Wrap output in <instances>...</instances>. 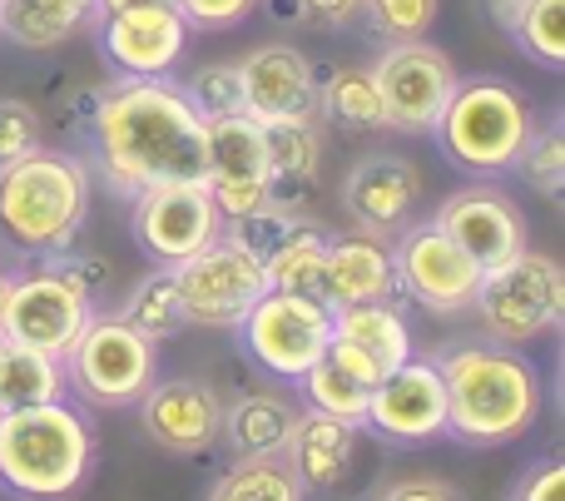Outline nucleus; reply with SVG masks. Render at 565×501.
Segmentation results:
<instances>
[{"label":"nucleus","mask_w":565,"mask_h":501,"mask_svg":"<svg viewBox=\"0 0 565 501\" xmlns=\"http://www.w3.org/2000/svg\"><path fill=\"white\" fill-rule=\"evenodd\" d=\"M89 174L115 199H135L154 184H204L209 174V119L189 105L174 75L95 85L85 125Z\"/></svg>","instance_id":"f257e3e1"},{"label":"nucleus","mask_w":565,"mask_h":501,"mask_svg":"<svg viewBox=\"0 0 565 501\" xmlns=\"http://www.w3.org/2000/svg\"><path fill=\"white\" fill-rule=\"evenodd\" d=\"M447 387V437L461 447H507L541 423L546 387L526 353L507 343H451L437 358Z\"/></svg>","instance_id":"f03ea898"},{"label":"nucleus","mask_w":565,"mask_h":501,"mask_svg":"<svg viewBox=\"0 0 565 501\" xmlns=\"http://www.w3.org/2000/svg\"><path fill=\"white\" fill-rule=\"evenodd\" d=\"M89 224V164L70 149L35 145L0 164V248L20 264L79 244Z\"/></svg>","instance_id":"7ed1b4c3"},{"label":"nucleus","mask_w":565,"mask_h":501,"mask_svg":"<svg viewBox=\"0 0 565 501\" xmlns=\"http://www.w3.org/2000/svg\"><path fill=\"white\" fill-rule=\"evenodd\" d=\"M95 472L89 413L65 397L0 417V487L25 501H70Z\"/></svg>","instance_id":"20e7f679"},{"label":"nucleus","mask_w":565,"mask_h":501,"mask_svg":"<svg viewBox=\"0 0 565 501\" xmlns=\"http://www.w3.org/2000/svg\"><path fill=\"white\" fill-rule=\"evenodd\" d=\"M531 129H536V115L511 79L471 75L457 79L431 135H437L441 159L457 164L461 174L501 179L516 169V154L526 149Z\"/></svg>","instance_id":"39448f33"},{"label":"nucleus","mask_w":565,"mask_h":501,"mask_svg":"<svg viewBox=\"0 0 565 501\" xmlns=\"http://www.w3.org/2000/svg\"><path fill=\"white\" fill-rule=\"evenodd\" d=\"M471 308L491 343L526 348L565 323V268L551 254L521 248L516 258L481 274Z\"/></svg>","instance_id":"423d86ee"},{"label":"nucleus","mask_w":565,"mask_h":501,"mask_svg":"<svg viewBox=\"0 0 565 501\" xmlns=\"http://www.w3.org/2000/svg\"><path fill=\"white\" fill-rule=\"evenodd\" d=\"M60 373L65 387H75V397H85L89 407H135L159 377V343H149L119 313L95 308L60 358Z\"/></svg>","instance_id":"0eeeda50"},{"label":"nucleus","mask_w":565,"mask_h":501,"mask_svg":"<svg viewBox=\"0 0 565 501\" xmlns=\"http://www.w3.org/2000/svg\"><path fill=\"white\" fill-rule=\"evenodd\" d=\"M234 333H238V343H244V353L254 358L264 373L298 383V377L328 353L332 308L322 303V298L268 288V294L244 313V323H238Z\"/></svg>","instance_id":"6e6552de"},{"label":"nucleus","mask_w":565,"mask_h":501,"mask_svg":"<svg viewBox=\"0 0 565 501\" xmlns=\"http://www.w3.org/2000/svg\"><path fill=\"white\" fill-rule=\"evenodd\" d=\"M367 70H372V79H377L387 129H397V135H431L451 99V89H457V79H461L451 55L431 45L427 35L382 45V55L372 60Z\"/></svg>","instance_id":"1a4fd4ad"},{"label":"nucleus","mask_w":565,"mask_h":501,"mask_svg":"<svg viewBox=\"0 0 565 501\" xmlns=\"http://www.w3.org/2000/svg\"><path fill=\"white\" fill-rule=\"evenodd\" d=\"M169 274H174V288L184 298L189 328H238L248 308L268 294L264 258H254L224 234L199 254H189L184 264H174Z\"/></svg>","instance_id":"9d476101"},{"label":"nucleus","mask_w":565,"mask_h":501,"mask_svg":"<svg viewBox=\"0 0 565 501\" xmlns=\"http://www.w3.org/2000/svg\"><path fill=\"white\" fill-rule=\"evenodd\" d=\"M392 268H397V294H407L412 303H422L427 313H441V318L467 313L481 288V274H487L431 218L402 228L397 244H392Z\"/></svg>","instance_id":"9b49d317"},{"label":"nucleus","mask_w":565,"mask_h":501,"mask_svg":"<svg viewBox=\"0 0 565 501\" xmlns=\"http://www.w3.org/2000/svg\"><path fill=\"white\" fill-rule=\"evenodd\" d=\"M95 313V298L70 288L45 264H20L6 284V308H0V338L25 343L35 353L65 358V348L79 338V328Z\"/></svg>","instance_id":"f8f14e48"},{"label":"nucleus","mask_w":565,"mask_h":501,"mask_svg":"<svg viewBox=\"0 0 565 501\" xmlns=\"http://www.w3.org/2000/svg\"><path fill=\"white\" fill-rule=\"evenodd\" d=\"M129 234L154 258V268H174L224 234V214L209 199V184H154L129 199Z\"/></svg>","instance_id":"ddd939ff"},{"label":"nucleus","mask_w":565,"mask_h":501,"mask_svg":"<svg viewBox=\"0 0 565 501\" xmlns=\"http://www.w3.org/2000/svg\"><path fill=\"white\" fill-rule=\"evenodd\" d=\"M95 40H99V55L115 75H129V79H164L179 70L189 50V20L179 15L169 0L159 6H135V10H119V15H99L95 25Z\"/></svg>","instance_id":"4468645a"},{"label":"nucleus","mask_w":565,"mask_h":501,"mask_svg":"<svg viewBox=\"0 0 565 501\" xmlns=\"http://www.w3.org/2000/svg\"><path fill=\"white\" fill-rule=\"evenodd\" d=\"M362 427H372L387 443H437L447 437V387H441V373L431 358L412 353L402 367H392L367 397V417Z\"/></svg>","instance_id":"2eb2a0df"},{"label":"nucleus","mask_w":565,"mask_h":501,"mask_svg":"<svg viewBox=\"0 0 565 501\" xmlns=\"http://www.w3.org/2000/svg\"><path fill=\"white\" fill-rule=\"evenodd\" d=\"M431 224L457 238L481 268H497L507 258H516L531 238L526 214L516 209V199L507 189H497V179H477V184L447 194L441 209L431 214Z\"/></svg>","instance_id":"dca6fc26"},{"label":"nucleus","mask_w":565,"mask_h":501,"mask_svg":"<svg viewBox=\"0 0 565 501\" xmlns=\"http://www.w3.org/2000/svg\"><path fill=\"white\" fill-rule=\"evenodd\" d=\"M209 199L224 218H244L254 209L274 204L268 199V149L264 125L254 115H224L209 119Z\"/></svg>","instance_id":"f3484780"},{"label":"nucleus","mask_w":565,"mask_h":501,"mask_svg":"<svg viewBox=\"0 0 565 501\" xmlns=\"http://www.w3.org/2000/svg\"><path fill=\"white\" fill-rule=\"evenodd\" d=\"M135 407L149 443L174 457H204L224 427V397L204 377H154Z\"/></svg>","instance_id":"a211bd4d"},{"label":"nucleus","mask_w":565,"mask_h":501,"mask_svg":"<svg viewBox=\"0 0 565 501\" xmlns=\"http://www.w3.org/2000/svg\"><path fill=\"white\" fill-rule=\"evenodd\" d=\"M422 204V169L407 154H367L342 179V209L362 234L397 238L407 224H417Z\"/></svg>","instance_id":"6ab92c4d"},{"label":"nucleus","mask_w":565,"mask_h":501,"mask_svg":"<svg viewBox=\"0 0 565 501\" xmlns=\"http://www.w3.org/2000/svg\"><path fill=\"white\" fill-rule=\"evenodd\" d=\"M328 358L367 387H377L392 367L407 363L412 328H407V313L397 308V298L392 303L338 308L332 313V333H328Z\"/></svg>","instance_id":"aec40b11"},{"label":"nucleus","mask_w":565,"mask_h":501,"mask_svg":"<svg viewBox=\"0 0 565 501\" xmlns=\"http://www.w3.org/2000/svg\"><path fill=\"white\" fill-rule=\"evenodd\" d=\"M238 75H244V115H254L258 125L318 109V65L288 40H268V45L248 50L238 60Z\"/></svg>","instance_id":"412c9836"},{"label":"nucleus","mask_w":565,"mask_h":501,"mask_svg":"<svg viewBox=\"0 0 565 501\" xmlns=\"http://www.w3.org/2000/svg\"><path fill=\"white\" fill-rule=\"evenodd\" d=\"M318 298L338 313V308L358 303H392L397 294V268H392V244L377 234H332L328 264H322Z\"/></svg>","instance_id":"4be33fe9"},{"label":"nucleus","mask_w":565,"mask_h":501,"mask_svg":"<svg viewBox=\"0 0 565 501\" xmlns=\"http://www.w3.org/2000/svg\"><path fill=\"white\" fill-rule=\"evenodd\" d=\"M358 443H362L358 423L302 407L288 433V447H282V462L298 472V482L308 492H342L352 467H358Z\"/></svg>","instance_id":"5701e85b"},{"label":"nucleus","mask_w":565,"mask_h":501,"mask_svg":"<svg viewBox=\"0 0 565 501\" xmlns=\"http://www.w3.org/2000/svg\"><path fill=\"white\" fill-rule=\"evenodd\" d=\"M264 149H268V199H274L278 209H292V214H298L302 199H308L312 184H318V169H322L318 115L264 125Z\"/></svg>","instance_id":"b1692460"},{"label":"nucleus","mask_w":565,"mask_h":501,"mask_svg":"<svg viewBox=\"0 0 565 501\" xmlns=\"http://www.w3.org/2000/svg\"><path fill=\"white\" fill-rule=\"evenodd\" d=\"M95 25V0H0V40L25 55H50Z\"/></svg>","instance_id":"393cba45"},{"label":"nucleus","mask_w":565,"mask_h":501,"mask_svg":"<svg viewBox=\"0 0 565 501\" xmlns=\"http://www.w3.org/2000/svg\"><path fill=\"white\" fill-rule=\"evenodd\" d=\"M298 413L302 407L288 393H238L234 403H224L218 437L228 443L234 457H282Z\"/></svg>","instance_id":"a878e982"},{"label":"nucleus","mask_w":565,"mask_h":501,"mask_svg":"<svg viewBox=\"0 0 565 501\" xmlns=\"http://www.w3.org/2000/svg\"><path fill=\"white\" fill-rule=\"evenodd\" d=\"M318 125H332L338 135H377L387 129L382 115L377 79L367 65H338L328 75H318Z\"/></svg>","instance_id":"bb28decb"},{"label":"nucleus","mask_w":565,"mask_h":501,"mask_svg":"<svg viewBox=\"0 0 565 501\" xmlns=\"http://www.w3.org/2000/svg\"><path fill=\"white\" fill-rule=\"evenodd\" d=\"M55 397H65L60 358L0 338V417L25 413V407H40V403H55Z\"/></svg>","instance_id":"cd10ccee"},{"label":"nucleus","mask_w":565,"mask_h":501,"mask_svg":"<svg viewBox=\"0 0 565 501\" xmlns=\"http://www.w3.org/2000/svg\"><path fill=\"white\" fill-rule=\"evenodd\" d=\"M328 244H332L328 228L298 214V224H292L288 234H282V244L264 258L268 288H278V294H308V298H318L322 264H328Z\"/></svg>","instance_id":"c85d7f7f"},{"label":"nucleus","mask_w":565,"mask_h":501,"mask_svg":"<svg viewBox=\"0 0 565 501\" xmlns=\"http://www.w3.org/2000/svg\"><path fill=\"white\" fill-rule=\"evenodd\" d=\"M119 318H125L129 328H139L149 343L179 338L189 328V313H184V298H179V288H174V274H169V268L145 274L135 288H129L125 303H119Z\"/></svg>","instance_id":"c756f323"},{"label":"nucleus","mask_w":565,"mask_h":501,"mask_svg":"<svg viewBox=\"0 0 565 501\" xmlns=\"http://www.w3.org/2000/svg\"><path fill=\"white\" fill-rule=\"evenodd\" d=\"M204 501H308V487L282 457H234Z\"/></svg>","instance_id":"7c9ffc66"},{"label":"nucleus","mask_w":565,"mask_h":501,"mask_svg":"<svg viewBox=\"0 0 565 501\" xmlns=\"http://www.w3.org/2000/svg\"><path fill=\"white\" fill-rule=\"evenodd\" d=\"M298 393H302V403H308L312 413H328V417H342V423H358L362 427L372 387L358 383L348 367H338L328 353H322L318 363H312L308 373L298 377Z\"/></svg>","instance_id":"2f4dec72"},{"label":"nucleus","mask_w":565,"mask_h":501,"mask_svg":"<svg viewBox=\"0 0 565 501\" xmlns=\"http://www.w3.org/2000/svg\"><path fill=\"white\" fill-rule=\"evenodd\" d=\"M511 174L526 179L541 199L561 204V194H565V115H551L546 125L531 129V139L516 154V169H511Z\"/></svg>","instance_id":"473e14b6"},{"label":"nucleus","mask_w":565,"mask_h":501,"mask_svg":"<svg viewBox=\"0 0 565 501\" xmlns=\"http://www.w3.org/2000/svg\"><path fill=\"white\" fill-rule=\"evenodd\" d=\"M511 40L541 70H565V0H531Z\"/></svg>","instance_id":"72a5a7b5"},{"label":"nucleus","mask_w":565,"mask_h":501,"mask_svg":"<svg viewBox=\"0 0 565 501\" xmlns=\"http://www.w3.org/2000/svg\"><path fill=\"white\" fill-rule=\"evenodd\" d=\"M437 10H441V0H358V20L367 25V35L382 40V45L431 35Z\"/></svg>","instance_id":"f704fd0d"},{"label":"nucleus","mask_w":565,"mask_h":501,"mask_svg":"<svg viewBox=\"0 0 565 501\" xmlns=\"http://www.w3.org/2000/svg\"><path fill=\"white\" fill-rule=\"evenodd\" d=\"M179 89H184L189 105H194L204 119L244 115V75H238V60H214V65H199L189 79H179Z\"/></svg>","instance_id":"c9c22d12"},{"label":"nucleus","mask_w":565,"mask_h":501,"mask_svg":"<svg viewBox=\"0 0 565 501\" xmlns=\"http://www.w3.org/2000/svg\"><path fill=\"white\" fill-rule=\"evenodd\" d=\"M274 25L288 30H348L358 25V0H258Z\"/></svg>","instance_id":"e433bc0d"},{"label":"nucleus","mask_w":565,"mask_h":501,"mask_svg":"<svg viewBox=\"0 0 565 501\" xmlns=\"http://www.w3.org/2000/svg\"><path fill=\"white\" fill-rule=\"evenodd\" d=\"M30 264H45L50 274H60L85 298H99L109 284H115V264H109L105 254H95V248H79V244L60 248V254H45V258H30Z\"/></svg>","instance_id":"4c0bfd02"},{"label":"nucleus","mask_w":565,"mask_h":501,"mask_svg":"<svg viewBox=\"0 0 565 501\" xmlns=\"http://www.w3.org/2000/svg\"><path fill=\"white\" fill-rule=\"evenodd\" d=\"M292 224H298V214H292V209L264 204V209H254V214H244V218H224V238H234V244L248 248L254 258H268L282 244V234H288Z\"/></svg>","instance_id":"58836bf2"},{"label":"nucleus","mask_w":565,"mask_h":501,"mask_svg":"<svg viewBox=\"0 0 565 501\" xmlns=\"http://www.w3.org/2000/svg\"><path fill=\"white\" fill-rule=\"evenodd\" d=\"M35 145H45V119H40V109L30 105V99L0 95V164L30 154Z\"/></svg>","instance_id":"ea45409f"},{"label":"nucleus","mask_w":565,"mask_h":501,"mask_svg":"<svg viewBox=\"0 0 565 501\" xmlns=\"http://www.w3.org/2000/svg\"><path fill=\"white\" fill-rule=\"evenodd\" d=\"M189 30H234L258 10V0H169Z\"/></svg>","instance_id":"a19ab883"},{"label":"nucleus","mask_w":565,"mask_h":501,"mask_svg":"<svg viewBox=\"0 0 565 501\" xmlns=\"http://www.w3.org/2000/svg\"><path fill=\"white\" fill-rule=\"evenodd\" d=\"M507 501H565V462L556 452H546L541 462L526 467V477L516 482V492Z\"/></svg>","instance_id":"79ce46f5"},{"label":"nucleus","mask_w":565,"mask_h":501,"mask_svg":"<svg viewBox=\"0 0 565 501\" xmlns=\"http://www.w3.org/2000/svg\"><path fill=\"white\" fill-rule=\"evenodd\" d=\"M377 501H467V497H461V487H451L447 477H402V482L382 487Z\"/></svg>","instance_id":"37998d69"},{"label":"nucleus","mask_w":565,"mask_h":501,"mask_svg":"<svg viewBox=\"0 0 565 501\" xmlns=\"http://www.w3.org/2000/svg\"><path fill=\"white\" fill-rule=\"evenodd\" d=\"M526 6H531V0H481V10L491 15V25L507 30V35L516 30V20L526 15Z\"/></svg>","instance_id":"c03bdc74"},{"label":"nucleus","mask_w":565,"mask_h":501,"mask_svg":"<svg viewBox=\"0 0 565 501\" xmlns=\"http://www.w3.org/2000/svg\"><path fill=\"white\" fill-rule=\"evenodd\" d=\"M135 6H159V0H95V20L99 15H119V10H135Z\"/></svg>","instance_id":"a18cd8bd"},{"label":"nucleus","mask_w":565,"mask_h":501,"mask_svg":"<svg viewBox=\"0 0 565 501\" xmlns=\"http://www.w3.org/2000/svg\"><path fill=\"white\" fill-rule=\"evenodd\" d=\"M6 284H10V268L0 264V308H6Z\"/></svg>","instance_id":"49530a36"}]
</instances>
